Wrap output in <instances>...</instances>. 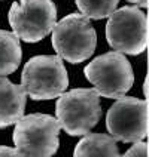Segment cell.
<instances>
[{
  "mask_svg": "<svg viewBox=\"0 0 149 157\" xmlns=\"http://www.w3.org/2000/svg\"><path fill=\"white\" fill-rule=\"evenodd\" d=\"M101 116L100 95L96 89H72L58 96L55 119L60 129L70 136H84Z\"/></svg>",
  "mask_w": 149,
  "mask_h": 157,
  "instance_id": "cell-1",
  "label": "cell"
},
{
  "mask_svg": "<svg viewBox=\"0 0 149 157\" xmlns=\"http://www.w3.org/2000/svg\"><path fill=\"white\" fill-rule=\"evenodd\" d=\"M21 86L33 101L58 98L69 86V76L63 59L57 55L33 56L23 68Z\"/></svg>",
  "mask_w": 149,
  "mask_h": 157,
  "instance_id": "cell-2",
  "label": "cell"
},
{
  "mask_svg": "<svg viewBox=\"0 0 149 157\" xmlns=\"http://www.w3.org/2000/svg\"><path fill=\"white\" fill-rule=\"evenodd\" d=\"M97 34L89 19L82 13H70L55 22L52 48L63 61L81 64L94 53Z\"/></svg>",
  "mask_w": 149,
  "mask_h": 157,
  "instance_id": "cell-3",
  "label": "cell"
},
{
  "mask_svg": "<svg viewBox=\"0 0 149 157\" xmlns=\"http://www.w3.org/2000/svg\"><path fill=\"white\" fill-rule=\"evenodd\" d=\"M14 144L26 157H52L60 145V126L49 114H28L14 123Z\"/></svg>",
  "mask_w": 149,
  "mask_h": 157,
  "instance_id": "cell-4",
  "label": "cell"
},
{
  "mask_svg": "<svg viewBox=\"0 0 149 157\" xmlns=\"http://www.w3.org/2000/svg\"><path fill=\"white\" fill-rule=\"evenodd\" d=\"M106 24L109 46L124 55L145 52L148 43V18L137 6L115 9Z\"/></svg>",
  "mask_w": 149,
  "mask_h": 157,
  "instance_id": "cell-5",
  "label": "cell"
},
{
  "mask_svg": "<svg viewBox=\"0 0 149 157\" xmlns=\"http://www.w3.org/2000/svg\"><path fill=\"white\" fill-rule=\"evenodd\" d=\"M85 77L100 96L118 99L133 86L134 74L131 64L124 53L107 52L97 56L84 68Z\"/></svg>",
  "mask_w": 149,
  "mask_h": 157,
  "instance_id": "cell-6",
  "label": "cell"
},
{
  "mask_svg": "<svg viewBox=\"0 0 149 157\" xmlns=\"http://www.w3.org/2000/svg\"><path fill=\"white\" fill-rule=\"evenodd\" d=\"M9 24L19 40L36 43L52 31L57 8L52 0H19L9 9Z\"/></svg>",
  "mask_w": 149,
  "mask_h": 157,
  "instance_id": "cell-7",
  "label": "cell"
},
{
  "mask_svg": "<svg viewBox=\"0 0 149 157\" xmlns=\"http://www.w3.org/2000/svg\"><path fill=\"white\" fill-rule=\"evenodd\" d=\"M106 126L115 141H143L148 135V102L125 95L118 98L107 111Z\"/></svg>",
  "mask_w": 149,
  "mask_h": 157,
  "instance_id": "cell-8",
  "label": "cell"
},
{
  "mask_svg": "<svg viewBox=\"0 0 149 157\" xmlns=\"http://www.w3.org/2000/svg\"><path fill=\"white\" fill-rule=\"evenodd\" d=\"M26 92L21 85H14L0 76V128H8L24 116Z\"/></svg>",
  "mask_w": 149,
  "mask_h": 157,
  "instance_id": "cell-9",
  "label": "cell"
},
{
  "mask_svg": "<svg viewBox=\"0 0 149 157\" xmlns=\"http://www.w3.org/2000/svg\"><path fill=\"white\" fill-rule=\"evenodd\" d=\"M73 157H121V154L110 135L87 133L75 147Z\"/></svg>",
  "mask_w": 149,
  "mask_h": 157,
  "instance_id": "cell-10",
  "label": "cell"
},
{
  "mask_svg": "<svg viewBox=\"0 0 149 157\" xmlns=\"http://www.w3.org/2000/svg\"><path fill=\"white\" fill-rule=\"evenodd\" d=\"M23 52L19 39L14 33L0 30V76H8L21 64Z\"/></svg>",
  "mask_w": 149,
  "mask_h": 157,
  "instance_id": "cell-11",
  "label": "cell"
},
{
  "mask_svg": "<svg viewBox=\"0 0 149 157\" xmlns=\"http://www.w3.org/2000/svg\"><path fill=\"white\" fill-rule=\"evenodd\" d=\"M81 13L88 19H103L114 12L119 0H75Z\"/></svg>",
  "mask_w": 149,
  "mask_h": 157,
  "instance_id": "cell-12",
  "label": "cell"
},
{
  "mask_svg": "<svg viewBox=\"0 0 149 157\" xmlns=\"http://www.w3.org/2000/svg\"><path fill=\"white\" fill-rule=\"evenodd\" d=\"M121 157H148V144L145 141L134 142V145Z\"/></svg>",
  "mask_w": 149,
  "mask_h": 157,
  "instance_id": "cell-13",
  "label": "cell"
},
{
  "mask_svg": "<svg viewBox=\"0 0 149 157\" xmlns=\"http://www.w3.org/2000/svg\"><path fill=\"white\" fill-rule=\"evenodd\" d=\"M0 157H26V156L21 154L17 148H10V147L0 145Z\"/></svg>",
  "mask_w": 149,
  "mask_h": 157,
  "instance_id": "cell-14",
  "label": "cell"
},
{
  "mask_svg": "<svg viewBox=\"0 0 149 157\" xmlns=\"http://www.w3.org/2000/svg\"><path fill=\"white\" fill-rule=\"evenodd\" d=\"M128 3H133V5H136L137 8H148V0H127Z\"/></svg>",
  "mask_w": 149,
  "mask_h": 157,
  "instance_id": "cell-15",
  "label": "cell"
}]
</instances>
